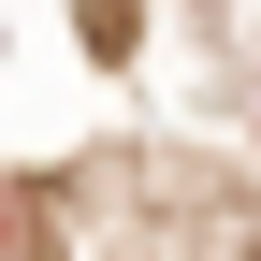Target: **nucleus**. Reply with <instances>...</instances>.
Segmentation results:
<instances>
[{
    "mask_svg": "<svg viewBox=\"0 0 261 261\" xmlns=\"http://www.w3.org/2000/svg\"><path fill=\"white\" fill-rule=\"evenodd\" d=\"M0 261H58V189L0 174Z\"/></svg>",
    "mask_w": 261,
    "mask_h": 261,
    "instance_id": "obj_1",
    "label": "nucleus"
},
{
    "mask_svg": "<svg viewBox=\"0 0 261 261\" xmlns=\"http://www.w3.org/2000/svg\"><path fill=\"white\" fill-rule=\"evenodd\" d=\"M73 29H87V58H130V29H145V0H87Z\"/></svg>",
    "mask_w": 261,
    "mask_h": 261,
    "instance_id": "obj_2",
    "label": "nucleus"
}]
</instances>
